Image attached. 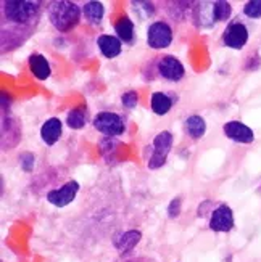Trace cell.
I'll use <instances>...</instances> for the list:
<instances>
[{"instance_id":"8","label":"cell","mask_w":261,"mask_h":262,"mask_svg":"<svg viewBox=\"0 0 261 262\" xmlns=\"http://www.w3.org/2000/svg\"><path fill=\"white\" fill-rule=\"evenodd\" d=\"M156 71L163 79H166V81L179 82L186 74V68H184L183 63H180L179 58H176V56L165 55V56H162L160 60H158Z\"/></svg>"},{"instance_id":"16","label":"cell","mask_w":261,"mask_h":262,"mask_svg":"<svg viewBox=\"0 0 261 262\" xmlns=\"http://www.w3.org/2000/svg\"><path fill=\"white\" fill-rule=\"evenodd\" d=\"M83 15L86 18V21L92 26H98L102 19L105 16V7L102 2H97V0H90V2H86L83 5Z\"/></svg>"},{"instance_id":"12","label":"cell","mask_w":261,"mask_h":262,"mask_svg":"<svg viewBox=\"0 0 261 262\" xmlns=\"http://www.w3.org/2000/svg\"><path fill=\"white\" fill-rule=\"evenodd\" d=\"M97 47L102 52L105 58H116L123 50V42L116 36H110V34H102L97 37Z\"/></svg>"},{"instance_id":"10","label":"cell","mask_w":261,"mask_h":262,"mask_svg":"<svg viewBox=\"0 0 261 262\" xmlns=\"http://www.w3.org/2000/svg\"><path fill=\"white\" fill-rule=\"evenodd\" d=\"M223 132L229 140L235 143L248 145L255 142V132L242 121H229L223 126Z\"/></svg>"},{"instance_id":"4","label":"cell","mask_w":261,"mask_h":262,"mask_svg":"<svg viewBox=\"0 0 261 262\" xmlns=\"http://www.w3.org/2000/svg\"><path fill=\"white\" fill-rule=\"evenodd\" d=\"M173 142H174V137L169 130H162L156 134L153 145H152V148H153L152 156L149 158V163H147L149 169L155 170V169H160L162 166H165L168 155L171 153Z\"/></svg>"},{"instance_id":"23","label":"cell","mask_w":261,"mask_h":262,"mask_svg":"<svg viewBox=\"0 0 261 262\" xmlns=\"http://www.w3.org/2000/svg\"><path fill=\"white\" fill-rule=\"evenodd\" d=\"M135 13H140V11L145 10V15H140V19H145V16H153L155 13V5L152 2H132Z\"/></svg>"},{"instance_id":"24","label":"cell","mask_w":261,"mask_h":262,"mask_svg":"<svg viewBox=\"0 0 261 262\" xmlns=\"http://www.w3.org/2000/svg\"><path fill=\"white\" fill-rule=\"evenodd\" d=\"M19 164H21V169L25 170V172H31L34 164H36V156L31 155V153H23L19 156Z\"/></svg>"},{"instance_id":"2","label":"cell","mask_w":261,"mask_h":262,"mask_svg":"<svg viewBox=\"0 0 261 262\" xmlns=\"http://www.w3.org/2000/svg\"><path fill=\"white\" fill-rule=\"evenodd\" d=\"M41 8V2H29V0H4L2 2L4 18L21 26L29 25L34 18H37Z\"/></svg>"},{"instance_id":"6","label":"cell","mask_w":261,"mask_h":262,"mask_svg":"<svg viewBox=\"0 0 261 262\" xmlns=\"http://www.w3.org/2000/svg\"><path fill=\"white\" fill-rule=\"evenodd\" d=\"M250 34H248V28L244 25L242 21H232L226 26L224 32H223V43L224 47L232 49V50H242Z\"/></svg>"},{"instance_id":"20","label":"cell","mask_w":261,"mask_h":262,"mask_svg":"<svg viewBox=\"0 0 261 262\" xmlns=\"http://www.w3.org/2000/svg\"><path fill=\"white\" fill-rule=\"evenodd\" d=\"M232 15V5L226 0H216L213 2V19L214 23L228 21Z\"/></svg>"},{"instance_id":"9","label":"cell","mask_w":261,"mask_h":262,"mask_svg":"<svg viewBox=\"0 0 261 262\" xmlns=\"http://www.w3.org/2000/svg\"><path fill=\"white\" fill-rule=\"evenodd\" d=\"M77 191H79V182L70 180L63 184L60 188L50 190L47 193V201L55 208H65L76 200Z\"/></svg>"},{"instance_id":"11","label":"cell","mask_w":261,"mask_h":262,"mask_svg":"<svg viewBox=\"0 0 261 262\" xmlns=\"http://www.w3.org/2000/svg\"><path fill=\"white\" fill-rule=\"evenodd\" d=\"M63 134V122L60 118H49L41 126V139L45 145H55Z\"/></svg>"},{"instance_id":"18","label":"cell","mask_w":261,"mask_h":262,"mask_svg":"<svg viewBox=\"0 0 261 262\" xmlns=\"http://www.w3.org/2000/svg\"><path fill=\"white\" fill-rule=\"evenodd\" d=\"M115 32L116 37L123 42V43H132L134 42V23L129 16H121L116 23H115Z\"/></svg>"},{"instance_id":"19","label":"cell","mask_w":261,"mask_h":262,"mask_svg":"<svg viewBox=\"0 0 261 262\" xmlns=\"http://www.w3.org/2000/svg\"><path fill=\"white\" fill-rule=\"evenodd\" d=\"M87 122V108L86 106H76L70 110V113L66 115V126L70 129L79 130L86 126Z\"/></svg>"},{"instance_id":"7","label":"cell","mask_w":261,"mask_h":262,"mask_svg":"<svg viewBox=\"0 0 261 262\" xmlns=\"http://www.w3.org/2000/svg\"><path fill=\"white\" fill-rule=\"evenodd\" d=\"M234 212L231 206H228L226 203L218 204L216 208L213 209L210 214V230L216 232V233H228L234 229Z\"/></svg>"},{"instance_id":"25","label":"cell","mask_w":261,"mask_h":262,"mask_svg":"<svg viewBox=\"0 0 261 262\" xmlns=\"http://www.w3.org/2000/svg\"><path fill=\"white\" fill-rule=\"evenodd\" d=\"M180 208H183V200H180L179 196H177V198H173L171 203H169V206H168V215H169L171 219L179 217Z\"/></svg>"},{"instance_id":"5","label":"cell","mask_w":261,"mask_h":262,"mask_svg":"<svg viewBox=\"0 0 261 262\" xmlns=\"http://www.w3.org/2000/svg\"><path fill=\"white\" fill-rule=\"evenodd\" d=\"M173 43V28L166 21H153L147 28V45L153 50L168 49Z\"/></svg>"},{"instance_id":"22","label":"cell","mask_w":261,"mask_h":262,"mask_svg":"<svg viewBox=\"0 0 261 262\" xmlns=\"http://www.w3.org/2000/svg\"><path fill=\"white\" fill-rule=\"evenodd\" d=\"M121 103H123L124 108L134 110L135 106H137V103H139V94L134 92V90H129V92L123 94L121 95Z\"/></svg>"},{"instance_id":"13","label":"cell","mask_w":261,"mask_h":262,"mask_svg":"<svg viewBox=\"0 0 261 262\" xmlns=\"http://www.w3.org/2000/svg\"><path fill=\"white\" fill-rule=\"evenodd\" d=\"M142 238V233L139 230H128V232H121L115 238H113V245L118 249L121 254H126L139 245Z\"/></svg>"},{"instance_id":"14","label":"cell","mask_w":261,"mask_h":262,"mask_svg":"<svg viewBox=\"0 0 261 262\" xmlns=\"http://www.w3.org/2000/svg\"><path fill=\"white\" fill-rule=\"evenodd\" d=\"M28 64H29V71L32 73V76L39 79V81H47L52 74L49 60L41 53H32L28 60Z\"/></svg>"},{"instance_id":"17","label":"cell","mask_w":261,"mask_h":262,"mask_svg":"<svg viewBox=\"0 0 261 262\" xmlns=\"http://www.w3.org/2000/svg\"><path fill=\"white\" fill-rule=\"evenodd\" d=\"M150 108L156 116H166L173 108V98L165 92H153L150 95Z\"/></svg>"},{"instance_id":"1","label":"cell","mask_w":261,"mask_h":262,"mask_svg":"<svg viewBox=\"0 0 261 262\" xmlns=\"http://www.w3.org/2000/svg\"><path fill=\"white\" fill-rule=\"evenodd\" d=\"M81 13L83 8L76 2H68V0H56L47 7L50 25L58 32H70L74 29L81 21Z\"/></svg>"},{"instance_id":"15","label":"cell","mask_w":261,"mask_h":262,"mask_svg":"<svg viewBox=\"0 0 261 262\" xmlns=\"http://www.w3.org/2000/svg\"><path fill=\"white\" fill-rule=\"evenodd\" d=\"M184 130L192 140H200L207 134V121L198 115H192L184 121Z\"/></svg>"},{"instance_id":"3","label":"cell","mask_w":261,"mask_h":262,"mask_svg":"<svg viewBox=\"0 0 261 262\" xmlns=\"http://www.w3.org/2000/svg\"><path fill=\"white\" fill-rule=\"evenodd\" d=\"M92 126L95 130H98L100 134L107 135L108 139H115V137H119L126 130V124H124V119L116 115V113L111 111H102L97 113L92 119Z\"/></svg>"},{"instance_id":"21","label":"cell","mask_w":261,"mask_h":262,"mask_svg":"<svg viewBox=\"0 0 261 262\" xmlns=\"http://www.w3.org/2000/svg\"><path fill=\"white\" fill-rule=\"evenodd\" d=\"M244 15L252 18V19H259L261 18V0H250L244 5Z\"/></svg>"}]
</instances>
